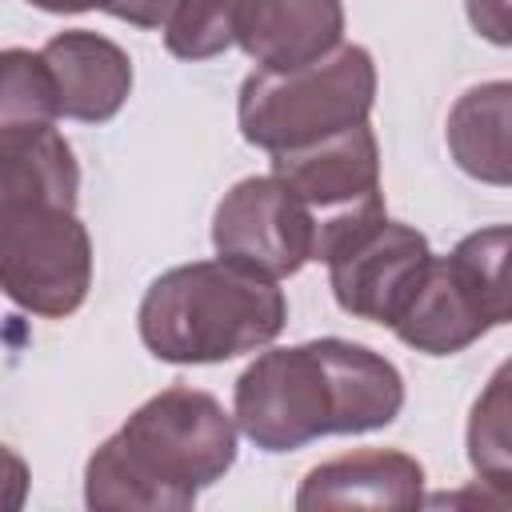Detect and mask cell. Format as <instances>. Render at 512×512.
Instances as JSON below:
<instances>
[{"mask_svg": "<svg viewBox=\"0 0 512 512\" xmlns=\"http://www.w3.org/2000/svg\"><path fill=\"white\" fill-rule=\"evenodd\" d=\"M444 140L464 176L512 188V80H488L460 92Z\"/></svg>", "mask_w": 512, "mask_h": 512, "instance_id": "obj_13", "label": "cell"}, {"mask_svg": "<svg viewBox=\"0 0 512 512\" xmlns=\"http://www.w3.org/2000/svg\"><path fill=\"white\" fill-rule=\"evenodd\" d=\"M28 4L40 8V12H56V16H64V12H92V8L116 16L124 0H28Z\"/></svg>", "mask_w": 512, "mask_h": 512, "instance_id": "obj_19", "label": "cell"}, {"mask_svg": "<svg viewBox=\"0 0 512 512\" xmlns=\"http://www.w3.org/2000/svg\"><path fill=\"white\" fill-rule=\"evenodd\" d=\"M432 292L444 320L472 344L500 324H512V224L468 232L432 264Z\"/></svg>", "mask_w": 512, "mask_h": 512, "instance_id": "obj_9", "label": "cell"}, {"mask_svg": "<svg viewBox=\"0 0 512 512\" xmlns=\"http://www.w3.org/2000/svg\"><path fill=\"white\" fill-rule=\"evenodd\" d=\"M180 4L184 0H124L120 12H116V20H128L136 28H160L164 32Z\"/></svg>", "mask_w": 512, "mask_h": 512, "instance_id": "obj_18", "label": "cell"}, {"mask_svg": "<svg viewBox=\"0 0 512 512\" xmlns=\"http://www.w3.org/2000/svg\"><path fill=\"white\" fill-rule=\"evenodd\" d=\"M56 120L60 112L40 52L8 48L0 56V128H36Z\"/></svg>", "mask_w": 512, "mask_h": 512, "instance_id": "obj_16", "label": "cell"}, {"mask_svg": "<svg viewBox=\"0 0 512 512\" xmlns=\"http://www.w3.org/2000/svg\"><path fill=\"white\" fill-rule=\"evenodd\" d=\"M40 60L48 68L56 112L64 120L104 124L124 108L132 92L128 52L100 32H88V28L56 32L40 48Z\"/></svg>", "mask_w": 512, "mask_h": 512, "instance_id": "obj_11", "label": "cell"}, {"mask_svg": "<svg viewBox=\"0 0 512 512\" xmlns=\"http://www.w3.org/2000/svg\"><path fill=\"white\" fill-rule=\"evenodd\" d=\"M236 416L188 384L148 396L84 464V504L184 512L236 464Z\"/></svg>", "mask_w": 512, "mask_h": 512, "instance_id": "obj_2", "label": "cell"}, {"mask_svg": "<svg viewBox=\"0 0 512 512\" xmlns=\"http://www.w3.org/2000/svg\"><path fill=\"white\" fill-rule=\"evenodd\" d=\"M0 280L16 308L72 316L92 288V240L76 208L0 196Z\"/></svg>", "mask_w": 512, "mask_h": 512, "instance_id": "obj_7", "label": "cell"}, {"mask_svg": "<svg viewBox=\"0 0 512 512\" xmlns=\"http://www.w3.org/2000/svg\"><path fill=\"white\" fill-rule=\"evenodd\" d=\"M316 260L328 268L336 304L368 324L392 328L432 272L424 232L384 212V200L320 220Z\"/></svg>", "mask_w": 512, "mask_h": 512, "instance_id": "obj_6", "label": "cell"}, {"mask_svg": "<svg viewBox=\"0 0 512 512\" xmlns=\"http://www.w3.org/2000/svg\"><path fill=\"white\" fill-rule=\"evenodd\" d=\"M272 172L316 212V220L384 200L380 196V144L368 120L336 136H324L308 148L276 152Z\"/></svg>", "mask_w": 512, "mask_h": 512, "instance_id": "obj_10", "label": "cell"}, {"mask_svg": "<svg viewBox=\"0 0 512 512\" xmlns=\"http://www.w3.org/2000/svg\"><path fill=\"white\" fill-rule=\"evenodd\" d=\"M372 104H376L372 52L360 44H340L336 52L304 68L248 72L236 96V124L252 148L276 156L364 124Z\"/></svg>", "mask_w": 512, "mask_h": 512, "instance_id": "obj_4", "label": "cell"}, {"mask_svg": "<svg viewBox=\"0 0 512 512\" xmlns=\"http://www.w3.org/2000/svg\"><path fill=\"white\" fill-rule=\"evenodd\" d=\"M464 448L480 488H488L496 504H512V356L480 388L468 412Z\"/></svg>", "mask_w": 512, "mask_h": 512, "instance_id": "obj_15", "label": "cell"}, {"mask_svg": "<svg viewBox=\"0 0 512 512\" xmlns=\"http://www.w3.org/2000/svg\"><path fill=\"white\" fill-rule=\"evenodd\" d=\"M420 508L424 468L396 448H364L316 464L300 488L296 508Z\"/></svg>", "mask_w": 512, "mask_h": 512, "instance_id": "obj_12", "label": "cell"}, {"mask_svg": "<svg viewBox=\"0 0 512 512\" xmlns=\"http://www.w3.org/2000/svg\"><path fill=\"white\" fill-rule=\"evenodd\" d=\"M284 320L280 284L228 256L160 272L136 312L144 348L164 364H220L268 348Z\"/></svg>", "mask_w": 512, "mask_h": 512, "instance_id": "obj_3", "label": "cell"}, {"mask_svg": "<svg viewBox=\"0 0 512 512\" xmlns=\"http://www.w3.org/2000/svg\"><path fill=\"white\" fill-rule=\"evenodd\" d=\"M80 168L72 144L56 124L0 128V196L4 200H52L76 208Z\"/></svg>", "mask_w": 512, "mask_h": 512, "instance_id": "obj_14", "label": "cell"}, {"mask_svg": "<svg viewBox=\"0 0 512 512\" xmlns=\"http://www.w3.org/2000/svg\"><path fill=\"white\" fill-rule=\"evenodd\" d=\"M316 212L272 172L248 176L224 192L212 216V248L272 280L296 276L316 260Z\"/></svg>", "mask_w": 512, "mask_h": 512, "instance_id": "obj_8", "label": "cell"}, {"mask_svg": "<svg viewBox=\"0 0 512 512\" xmlns=\"http://www.w3.org/2000/svg\"><path fill=\"white\" fill-rule=\"evenodd\" d=\"M464 12L480 40L512 48V0H464Z\"/></svg>", "mask_w": 512, "mask_h": 512, "instance_id": "obj_17", "label": "cell"}, {"mask_svg": "<svg viewBox=\"0 0 512 512\" xmlns=\"http://www.w3.org/2000/svg\"><path fill=\"white\" fill-rule=\"evenodd\" d=\"M404 408L400 368L352 340L320 336L260 352L232 388V416L260 452L388 428Z\"/></svg>", "mask_w": 512, "mask_h": 512, "instance_id": "obj_1", "label": "cell"}, {"mask_svg": "<svg viewBox=\"0 0 512 512\" xmlns=\"http://www.w3.org/2000/svg\"><path fill=\"white\" fill-rule=\"evenodd\" d=\"M344 0H184L164 28L180 60H212L232 44L268 72L304 68L340 48Z\"/></svg>", "mask_w": 512, "mask_h": 512, "instance_id": "obj_5", "label": "cell"}]
</instances>
